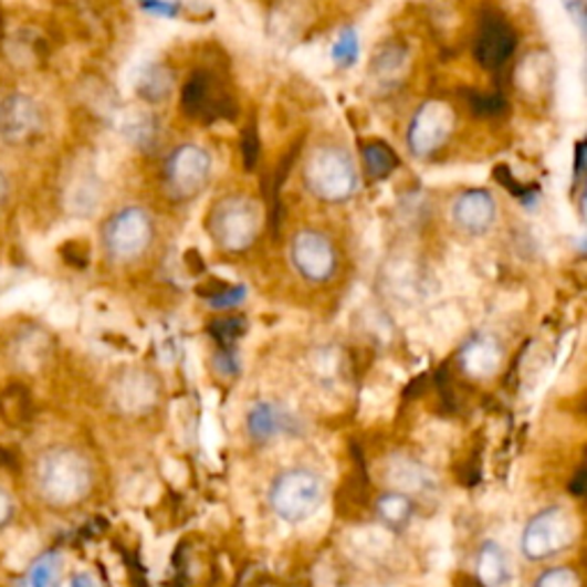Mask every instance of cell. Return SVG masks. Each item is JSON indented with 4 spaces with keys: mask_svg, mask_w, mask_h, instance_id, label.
I'll return each mask as SVG.
<instances>
[{
    "mask_svg": "<svg viewBox=\"0 0 587 587\" xmlns=\"http://www.w3.org/2000/svg\"><path fill=\"white\" fill-rule=\"evenodd\" d=\"M44 122L42 106L25 92H12L0 99V143L12 147L30 145L42 136Z\"/></svg>",
    "mask_w": 587,
    "mask_h": 587,
    "instance_id": "cell-9",
    "label": "cell"
},
{
    "mask_svg": "<svg viewBox=\"0 0 587 587\" xmlns=\"http://www.w3.org/2000/svg\"><path fill=\"white\" fill-rule=\"evenodd\" d=\"M245 331V319L243 317H228V319H216L209 326V333L219 339V345L223 349H232L234 339H239Z\"/></svg>",
    "mask_w": 587,
    "mask_h": 587,
    "instance_id": "cell-23",
    "label": "cell"
},
{
    "mask_svg": "<svg viewBox=\"0 0 587 587\" xmlns=\"http://www.w3.org/2000/svg\"><path fill=\"white\" fill-rule=\"evenodd\" d=\"M454 223L471 234L486 232L496 221V202L486 191H467L452 207Z\"/></svg>",
    "mask_w": 587,
    "mask_h": 587,
    "instance_id": "cell-13",
    "label": "cell"
},
{
    "mask_svg": "<svg viewBox=\"0 0 587 587\" xmlns=\"http://www.w3.org/2000/svg\"><path fill=\"white\" fill-rule=\"evenodd\" d=\"M454 113L443 102H427L418 108L409 127V147L416 157L434 154L452 134Z\"/></svg>",
    "mask_w": 587,
    "mask_h": 587,
    "instance_id": "cell-11",
    "label": "cell"
},
{
    "mask_svg": "<svg viewBox=\"0 0 587 587\" xmlns=\"http://www.w3.org/2000/svg\"><path fill=\"white\" fill-rule=\"evenodd\" d=\"M181 113L193 122L211 125L237 117V102L221 74L196 70L181 87Z\"/></svg>",
    "mask_w": 587,
    "mask_h": 587,
    "instance_id": "cell-3",
    "label": "cell"
},
{
    "mask_svg": "<svg viewBox=\"0 0 587 587\" xmlns=\"http://www.w3.org/2000/svg\"><path fill=\"white\" fill-rule=\"evenodd\" d=\"M292 262L305 281L324 283L335 273L333 243L315 230H303L292 241Z\"/></svg>",
    "mask_w": 587,
    "mask_h": 587,
    "instance_id": "cell-12",
    "label": "cell"
},
{
    "mask_svg": "<svg viewBox=\"0 0 587 587\" xmlns=\"http://www.w3.org/2000/svg\"><path fill=\"white\" fill-rule=\"evenodd\" d=\"M413 512H416V505H413L409 493H405V491H388L377 503L379 518L384 521L386 528L392 533L405 531L409 521L413 518Z\"/></svg>",
    "mask_w": 587,
    "mask_h": 587,
    "instance_id": "cell-17",
    "label": "cell"
},
{
    "mask_svg": "<svg viewBox=\"0 0 587 587\" xmlns=\"http://www.w3.org/2000/svg\"><path fill=\"white\" fill-rule=\"evenodd\" d=\"M170 85H172V76H170L166 70H161V67H154V70L147 72V76H145V81L140 83L138 90H140V95H143L147 102L157 104V102H161L164 97H168Z\"/></svg>",
    "mask_w": 587,
    "mask_h": 587,
    "instance_id": "cell-21",
    "label": "cell"
},
{
    "mask_svg": "<svg viewBox=\"0 0 587 587\" xmlns=\"http://www.w3.org/2000/svg\"><path fill=\"white\" fill-rule=\"evenodd\" d=\"M405 57H407V51L399 49V46H386L379 51V55L375 57V72L381 76V78H390L392 74H399L401 72V65H405Z\"/></svg>",
    "mask_w": 587,
    "mask_h": 587,
    "instance_id": "cell-24",
    "label": "cell"
},
{
    "mask_svg": "<svg viewBox=\"0 0 587 587\" xmlns=\"http://www.w3.org/2000/svg\"><path fill=\"white\" fill-rule=\"evenodd\" d=\"M363 164L369 179H386L397 166V154L381 140H373L363 145Z\"/></svg>",
    "mask_w": 587,
    "mask_h": 587,
    "instance_id": "cell-18",
    "label": "cell"
},
{
    "mask_svg": "<svg viewBox=\"0 0 587 587\" xmlns=\"http://www.w3.org/2000/svg\"><path fill=\"white\" fill-rule=\"evenodd\" d=\"M260 228V207L243 196H230L213 207L209 234L223 251L239 253L255 241Z\"/></svg>",
    "mask_w": 587,
    "mask_h": 587,
    "instance_id": "cell-4",
    "label": "cell"
},
{
    "mask_svg": "<svg viewBox=\"0 0 587 587\" xmlns=\"http://www.w3.org/2000/svg\"><path fill=\"white\" fill-rule=\"evenodd\" d=\"M324 482L307 469H292L277 475L269 489L273 512L287 523H303L324 505Z\"/></svg>",
    "mask_w": 587,
    "mask_h": 587,
    "instance_id": "cell-2",
    "label": "cell"
},
{
    "mask_svg": "<svg viewBox=\"0 0 587 587\" xmlns=\"http://www.w3.org/2000/svg\"><path fill=\"white\" fill-rule=\"evenodd\" d=\"M249 434L258 443H269L283 434H292L296 422L294 418L277 405H271V401H260L249 413Z\"/></svg>",
    "mask_w": 587,
    "mask_h": 587,
    "instance_id": "cell-14",
    "label": "cell"
},
{
    "mask_svg": "<svg viewBox=\"0 0 587 587\" xmlns=\"http://www.w3.org/2000/svg\"><path fill=\"white\" fill-rule=\"evenodd\" d=\"M535 587H580V578L569 567H555V569L544 572L537 578Z\"/></svg>",
    "mask_w": 587,
    "mask_h": 587,
    "instance_id": "cell-25",
    "label": "cell"
},
{
    "mask_svg": "<svg viewBox=\"0 0 587 587\" xmlns=\"http://www.w3.org/2000/svg\"><path fill=\"white\" fill-rule=\"evenodd\" d=\"M493 177H496L501 184H503V187L512 193V196H518V198H523V196H528L531 191H533V187H523V184H518L516 179H514V175H510V168L507 166H499V168H493Z\"/></svg>",
    "mask_w": 587,
    "mask_h": 587,
    "instance_id": "cell-28",
    "label": "cell"
},
{
    "mask_svg": "<svg viewBox=\"0 0 587 587\" xmlns=\"http://www.w3.org/2000/svg\"><path fill=\"white\" fill-rule=\"evenodd\" d=\"M516 49V33L499 12H486L480 19L473 40V55L484 70H501Z\"/></svg>",
    "mask_w": 587,
    "mask_h": 587,
    "instance_id": "cell-10",
    "label": "cell"
},
{
    "mask_svg": "<svg viewBox=\"0 0 587 587\" xmlns=\"http://www.w3.org/2000/svg\"><path fill=\"white\" fill-rule=\"evenodd\" d=\"M358 35H356V30L352 28H345L343 33H339V38L335 40L333 44V60L337 65H343V67H352L356 60H358Z\"/></svg>",
    "mask_w": 587,
    "mask_h": 587,
    "instance_id": "cell-22",
    "label": "cell"
},
{
    "mask_svg": "<svg viewBox=\"0 0 587 587\" xmlns=\"http://www.w3.org/2000/svg\"><path fill=\"white\" fill-rule=\"evenodd\" d=\"M475 578L484 587H503L510 580V563L505 551L496 542H484L478 563H475Z\"/></svg>",
    "mask_w": 587,
    "mask_h": 587,
    "instance_id": "cell-15",
    "label": "cell"
},
{
    "mask_svg": "<svg viewBox=\"0 0 587 587\" xmlns=\"http://www.w3.org/2000/svg\"><path fill=\"white\" fill-rule=\"evenodd\" d=\"M211 159L209 154L196 145L177 147L164 168L166 191L175 200H191L196 198L209 179Z\"/></svg>",
    "mask_w": 587,
    "mask_h": 587,
    "instance_id": "cell-8",
    "label": "cell"
},
{
    "mask_svg": "<svg viewBox=\"0 0 587 587\" xmlns=\"http://www.w3.org/2000/svg\"><path fill=\"white\" fill-rule=\"evenodd\" d=\"M467 104L480 117H499L507 111V99L503 92H467Z\"/></svg>",
    "mask_w": 587,
    "mask_h": 587,
    "instance_id": "cell-19",
    "label": "cell"
},
{
    "mask_svg": "<svg viewBox=\"0 0 587 587\" xmlns=\"http://www.w3.org/2000/svg\"><path fill=\"white\" fill-rule=\"evenodd\" d=\"M457 587H484L475 576H469V574H459L457 576Z\"/></svg>",
    "mask_w": 587,
    "mask_h": 587,
    "instance_id": "cell-34",
    "label": "cell"
},
{
    "mask_svg": "<svg viewBox=\"0 0 587 587\" xmlns=\"http://www.w3.org/2000/svg\"><path fill=\"white\" fill-rule=\"evenodd\" d=\"M92 480L90 461L74 448H51L35 461V489L49 507L67 510L83 503Z\"/></svg>",
    "mask_w": 587,
    "mask_h": 587,
    "instance_id": "cell-1",
    "label": "cell"
},
{
    "mask_svg": "<svg viewBox=\"0 0 587 587\" xmlns=\"http://www.w3.org/2000/svg\"><path fill=\"white\" fill-rule=\"evenodd\" d=\"M14 518V501L10 493L0 486V531L6 528V525H10Z\"/></svg>",
    "mask_w": 587,
    "mask_h": 587,
    "instance_id": "cell-30",
    "label": "cell"
},
{
    "mask_svg": "<svg viewBox=\"0 0 587 587\" xmlns=\"http://www.w3.org/2000/svg\"><path fill=\"white\" fill-rule=\"evenodd\" d=\"M461 365L467 367V373H471L473 377H491L501 365V349L496 343H491V339H473V343L461 352Z\"/></svg>",
    "mask_w": 587,
    "mask_h": 587,
    "instance_id": "cell-16",
    "label": "cell"
},
{
    "mask_svg": "<svg viewBox=\"0 0 587 587\" xmlns=\"http://www.w3.org/2000/svg\"><path fill=\"white\" fill-rule=\"evenodd\" d=\"M70 587H102V585H99V580H97L95 576H92V574H87V572H78V574L72 576Z\"/></svg>",
    "mask_w": 587,
    "mask_h": 587,
    "instance_id": "cell-31",
    "label": "cell"
},
{
    "mask_svg": "<svg viewBox=\"0 0 587 587\" xmlns=\"http://www.w3.org/2000/svg\"><path fill=\"white\" fill-rule=\"evenodd\" d=\"M245 298V287L243 285H228L219 294H213L209 301V307L213 311H228V307L239 305Z\"/></svg>",
    "mask_w": 587,
    "mask_h": 587,
    "instance_id": "cell-27",
    "label": "cell"
},
{
    "mask_svg": "<svg viewBox=\"0 0 587 587\" xmlns=\"http://www.w3.org/2000/svg\"><path fill=\"white\" fill-rule=\"evenodd\" d=\"M151 219L140 207H127L115 211L102 228V241L106 255L113 262H134L151 243Z\"/></svg>",
    "mask_w": 587,
    "mask_h": 587,
    "instance_id": "cell-7",
    "label": "cell"
},
{
    "mask_svg": "<svg viewBox=\"0 0 587 587\" xmlns=\"http://www.w3.org/2000/svg\"><path fill=\"white\" fill-rule=\"evenodd\" d=\"M305 184L317 198L343 202L356 191V170L343 149L319 147L307 159Z\"/></svg>",
    "mask_w": 587,
    "mask_h": 587,
    "instance_id": "cell-6",
    "label": "cell"
},
{
    "mask_svg": "<svg viewBox=\"0 0 587 587\" xmlns=\"http://www.w3.org/2000/svg\"><path fill=\"white\" fill-rule=\"evenodd\" d=\"M578 523L565 507H548L533 516L521 535V551L528 560L542 563L574 544Z\"/></svg>",
    "mask_w": 587,
    "mask_h": 587,
    "instance_id": "cell-5",
    "label": "cell"
},
{
    "mask_svg": "<svg viewBox=\"0 0 587 587\" xmlns=\"http://www.w3.org/2000/svg\"><path fill=\"white\" fill-rule=\"evenodd\" d=\"M143 10L159 14V17H175L177 14V3H168V0H140Z\"/></svg>",
    "mask_w": 587,
    "mask_h": 587,
    "instance_id": "cell-29",
    "label": "cell"
},
{
    "mask_svg": "<svg viewBox=\"0 0 587 587\" xmlns=\"http://www.w3.org/2000/svg\"><path fill=\"white\" fill-rule=\"evenodd\" d=\"M30 587H60V555L44 553L42 558L30 567Z\"/></svg>",
    "mask_w": 587,
    "mask_h": 587,
    "instance_id": "cell-20",
    "label": "cell"
},
{
    "mask_svg": "<svg viewBox=\"0 0 587 587\" xmlns=\"http://www.w3.org/2000/svg\"><path fill=\"white\" fill-rule=\"evenodd\" d=\"M569 491L574 493L576 499H580L583 493H585V471H583V469L574 475V480H572V484H569Z\"/></svg>",
    "mask_w": 587,
    "mask_h": 587,
    "instance_id": "cell-33",
    "label": "cell"
},
{
    "mask_svg": "<svg viewBox=\"0 0 587 587\" xmlns=\"http://www.w3.org/2000/svg\"><path fill=\"white\" fill-rule=\"evenodd\" d=\"M10 200V179L6 175V170H0V209H3Z\"/></svg>",
    "mask_w": 587,
    "mask_h": 587,
    "instance_id": "cell-32",
    "label": "cell"
},
{
    "mask_svg": "<svg viewBox=\"0 0 587 587\" xmlns=\"http://www.w3.org/2000/svg\"><path fill=\"white\" fill-rule=\"evenodd\" d=\"M241 154H243L245 170H253L258 166V159H260V134H258L255 122H251V125L243 129Z\"/></svg>",
    "mask_w": 587,
    "mask_h": 587,
    "instance_id": "cell-26",
    "label": "cell"
}]
</instances>
